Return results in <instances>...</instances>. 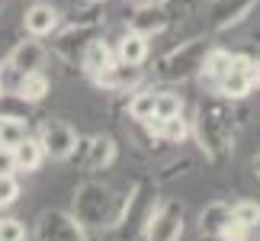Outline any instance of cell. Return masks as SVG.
<instances>
[{
    "mask_svg": "<svg viewBox=\"0 0 260 241\" xmlns=\"http://www.w3.org/2000/svg\"><path fill=\"white\" fill-rule=\"evenodd\" d=\"M251 68H254L251 52H235L232 68H228L225 77L215 80L212 94L222 97V100H228V103H238V100L251 97V90H254V74H251Z\"/></svg>",
    "mask_w": 260,
    "mask_h": 241,
    "instance_id": "cell-6",
    "label": "cell"
},
{
    "mask_svg": "<svg viewBox=\"0 0 260 241\" xmlns=\"http://www.w3.org/2000/svg\"><path fill=\"white\" fill-rule=\"evenodd\" d=\"M183 222H186V209L177 199H161L151 216L145 222V238L148 241H180L183 235Z\"/></svg>",
    "mask_w": 260,
    "mask_h": 241,
    "instance_id": "cell-5",
    "label": "cell"
},
{
    "mask_svg": "<svg viewBox=\"0 0 260 241\" xmlns=\"http://www.w3.org/2000/svg\"><path fill=\"white\" fill-rule=\"evenodd\" d=\"M148 55H151V39L132 33V29H125V33L119 36V42H116V58H119V62L142 68L148 62Z\"/></svg>",
    "mask_w": 260,
    "mask_h": 241,
    "instance_id": "cell-15",
    "label": "cell"
},
{
    "mask_svg": "<svg viewBox=\"0 0 260 241\" xmlns=\"http://www.w3.org/2000/svg\"><path fill=\"white\" fill-rule=\"evenodd\" d=\"M260 4V0H209L206 13H203V26L206 33H225V29L238 26L241 19L251 16V10Z\"/></svg>",
    "mask_w": 260,
    "mask_h": 241,
    "instance_id": "cell-7",
    "label": "cell"
},
{
    "mask_svg": "<svg viewBox=\"0 0 260 241\" xmlns=\"http://www.w3.org/2000/svg\"><path fill=\"white\" fill-rule=\"evenodd\" d=\"M232 219L254 232V228H260V203H254V199H238L232 206Z\"/></svg>",
    "mask_w": 260,
    "mask_h": 241,
    "instance_id": "cell-24",
    "label": "cell"
},
{
    "mask_svg": "<svg viewBox=\"0 0 260 241\" xmlns=\"http://www.w3.org/2000/svg\"><path fill=\"white\" fill-rule=\"evenodd\" d=\"M0 94H7V90H4V84H0Z\"/></svg>",
    "mask_w": 260,
    "mask_h": 241,
    "instance_id": "cell-34",
    "label": "cell"
},
{
    "mask_svg": "<svg viewBox=\"0 0 260 241\" xmlns=\"http://www.w3.org/2000/svg\"><path fill=\"white\" fill-rule=\"evenodd\" d=\"M4 62L13 68L16 74H32V71H42L45 62H48V45L42 39H32V36H19L10 52L4 55Z\"/></svg>",
    "mask_w": 260,
    "mask_h": 241,
    "instance_id": "cell-10",
    "label": "cell"
},
{
    "mask_svg": "<svg viewBox=\"0 0 260 241\" xmlns=\"http://www.w3.org/2000/svg\"><path fill=\"white\" fill-rule=\"evenodd\" d=\"M103 36V26H93V23H68L64 29H58L52 36V48L48 55H55L64 68H77L81 71V55L84 48L93 42V39Z\"/></svg>",
    "mask_w": 260,
    "mask_h": 241,
    "instance_id": "cell-4",
    "label": "cell"
},
{
    "mask_svg": "<svg viewBox=\"0 0 260 241\" xmlns=\"http://www.w3.org/2000/svg\"><path fill=\"white\" fill-rule=\"evenodd\" d=\"M29 135V119H0V145L16 148Z\"/></svg>",
    "mask_w": 260,
    "mask_h": 241,
    "instance_id": "cell-23",
    "label": "cell"
},
{
    "mask_svg": "<svg viewBox=\"0 0 260 241\" xmlns=\"http://www.w3.org/2000/svg\"><path fill=\"white\" fill-rule=\"evenodd\" d=\"M39 145H42L45 158L52 161H68L77 148V132L64 119H45L42 129H39Z\"/></svg>",
    "mask_w": 260,
    "mask_h": 241,
    "instance_id": "cell-9",
    "label": "cell"
},
{
    "mask_svg": "<svg viewBox=\"0 0 260 241\" xmlns=\"http://www.w3.org/2000/svg\"><path fill=\"white\" fill-rule=\"evenodd\" d=\"M109 62H116V48L109 45L103 36H100V39H93V42L84 48V55H81V74L93 77V74L103 71Z\"/></svg>",
    "mask_w": 260,
    "mask_h": 241,
    "instance_id": "cell-16",
    "label": "cell"
},
{
    "mask_svg": "<svg viewBox=\"0 0 260 241\" xmlns=\"http://www.w3.org/2000/svg\"><path fill=\"white\" fill-rule=\"evenodd\" d=\"M100 90H106V94H132L135 87H142L145 80V71L138 65H125V62H109L100 74L90 77Z\"/></svg>",
    "mask_w": 260,
    "mask_h": 241,
    "instance_id": "cell-12",
    "label": "cell"
},
{
    "mask_svg": "<svg viewBox=\"0 0 260 241\" xmlns=\"http://www.w3.org/2000/svg\"><path fill=\"white\" fill-rule=\"evenodd\" d=\"M29 106L23 97H16V94H0V119H29Z\"/></svg>",
    "mask_w": 260,
    "mask_h": 241,
    "instance_id": "cell-25",
    "label": "cell"
},
{
    "mask_svg": "<svg viewBox=\"0 0 260 241\" xmlns=\"http://www.w3.org/2000/svg\"><path fill=\"white\" fill-rule=\"evenodd\" d=\"M251 167H254V174H257V177H260V152H257V155H254V158H251Z\"/></svg>",
    "mask_w": 260,
    "mask_h": 241,
    "instance_id": "cell-31",
    "label": "cell"
},
{
    "mask_svg": "<svg viewBox=\"0 0 260 241\" xmlns=\"http://www.w3.org/2000/svg\"><path fill=\"white\" fill-rule=\"evenodd\" d=\"M16 196H19V180H16V174H0V209L13 206Z\"/></svg>",
    "mask_w": 260,
    "mask_h": 241,
    "instance_id": "cell-26",
    "label": "cell"
},
{
    "mask_svg": "<svg viewBox=\"0 0 260 241\" xmlns=\"http://www.w3.org/2000/svg\"><path fill=\"white\" fill-rule=\"evenodd\" d=\"M13 161H16V170H23V174H32V170L42 167L45 152H42V145H39V138L26 135L23 142L13 148Z\"/></svg>",
    "mask_w": 260,
    "mask_h": 241,
    "instance_id": "cell-21",
    "label": "cell"
},
{
    "mask_svg": "<svg viewBox=\"0 0 260 241\" xmlns=\"http://www.w3.org/2000/svg\"><path fill=\"white\" fill-rule=\"evenodd\" d=\"M0 241H26V225L19 219H0Z\"/></svg>",
    "mask_w": 260,
    "mask_h": 241,
    "instance_id": "cell-27",
    "label": "cell"
},
{
    "mask_svg": "<svg viewBox=\"0 0 260 241\" xmlns=\"http://www.w3.org/2000/svg\"><path fill=\"white\" fill-rule=\"evenodd\" d=\"M4 10H7V4H4V0H0V13H4Z\"/></svg>",
    "mask_w": 260,
    "mask_h": 241,
    "instance_id": "cell-33",
    "label": "cell"
},
{
    "mask_svg": "<svg viewBox=\"0 0 260 241\" xmlns=\"http://www.w3.org/2000/svg\"><path fill=\"white\" fill-rule=\"evenodd\" d=\"M74 161H81L84 170H106L116 161V142L113 135H90V138H77L74 148Z\"/></svg>",
    "mask_w": 260,
    "mask_h": 241,
    "instance_id": "cell-14",
    "label": "cell"
},
{
    "mask_svg": "<svg viewBox=\"0 0 260 241\" xmlns=\"http://www.w3.org/2000/svg\"><path fill=\"white\" fill-rule=\"evenodd\" d=\"M171 23L174 19H171V13H167L164 4H135L132 13L125 16V26L132 29V33L145 36V39H154V36L167 33Z\"/></svg>",
    "mask_w": 260,
    "mask_h": 241,
    "instance_id": "cell-13",
    "label": "cell"
},
{
    "mask_svg": "<svg viewBox=\"0 0 260 241\" xmlns=\"http://www.w3.org/2000/svg\"><path fill=\"white\" fill-rule=\"evenodd\" d=\"M228 222H232V206L222 203V199H215V203H209L203 209V216H199V235L218 241V235L225 232Z\"/></svg>",
    "mask_w": 260,
    "mask_h": 241,
    "instance_id": "cell-17",
    "label": "cell"
},
{
    "mask_svg": "<svg viewBox=\"0 0 260 241\" xmlns=\"http://www.w3.org/2000/svg\"><path fill=\"white\" fill-rule=\"evenodd\" d=\"M13 94H16V97H23L29 106H36V103H42V100H45L48 94H52V80H48V74H45V71L23 74Z\"/></svg>",
    "mask_w": 260,
    "mask_h": 241,
    "instance_id": "cell-19",
    "label": "cell"
},
{
    "mask_svg": "<svg viewBox=\"0 0 260 241\" xmlns=\"http://www.w3.org/2000/svg\"><path fill=\"white\" fill-rule=\"evenodd\" d=\"M61 19L64 13L58 10L52 0H36L23 10V36H32V39H52L58 29H61Z\"/></svg>",
    "mask_w": 260,
    "mask_h": 241,
    "instance_id": "cell-8",
    "label": "cell"
},
{
    "mask_svg": "<svg viewBox=\"0 0 260 241\" xmlns=\"http://www.w3.org/2000/svg\"><path fill=\"white\" fill-rule=\"evenodd\" d=\"M251 74H254V87H260V55L254 58V68H251Z\"/></svg>",
    "mask_w": 260,
    "mask_h": 241,
    "instance_id": "cell-30",
    "label": "cell"
},
{
    "mask_svg": "<svg viewBox=\"0 0 260 241\" xmlns=\"http://www.w3.org/2000/svg\"><path fill=\"white\" fill-rule=\"evenodd\" d=\"M247 238H251V228H244L241 222H235V219L225 225V232L218 235V241H247Z\"/></svg>",
    "mask_w": 260,
    "mask_h": 241,
    "instance_id": "cell-28",
    "label": "cell"
},
{
    "mask_svg": "<svg viewBox=\"0 0 260 241\" xmlns=\"http://www.w3.org/2000/svg\"><path fill=\"white\" fill-rule=\"evenodd\" d=\"M212 48V39L206 36H193L186 42L174 45L171 52H164L154 62V77L164 80V84H183L189 77H199V68H203L206 52Z\"/></svg>",
    "mask_w": 260,
    "mask_h": 241,
    "instance_id": "cell-3",
    "label": "cell"
},
{
    "mask_svg": "<svg viewBox=\"0 0 260 241\" xmlns=\"http://www.w3.org/2000/svg\"><path fill=\"white\" fill-rule=\"evenodd\" d=\"M128 196H116L113 187L100 184V180H84L81 187L74 190V219L84 228H116L125 216Z\"/></svg>",
    "mask_w": 260,
    "mask_h": 241,
    "instance_id": "cell-2",
    "label": "cell"
},
{
    "mask_svg": "<svg viewBox=\"0 0 260 241\" xmlns=\"http://www.w3.org/2000/svg\"><path fill=\"white\" fill-rule=\"evenodd\" d=\"M232 129H235V113L228 106V100H203L196 106V116L189 123V132L196 135V145L203 148V155L209 161H225V155L232 152Z\"/></svg>",
    "mask_w": 260,
    "mask_h": 241,
    "instance_id": "cell-1",
    "label": "cell"
},
{
    "mask_svg": "<svg viewBox=\"0 0 260 241\" xmlns=\"http://www.w3.org/2000/svg\"><path fill=\"white\" fill-rule=\"evenodd\" d=\"M135 4H138V0H135Z\"/></svg>",
    "mask_w": 260,
    "mask_h": 241,
    "instance_id": "cell-35",
    "label": "cell"
},
{
    "mask_svg": "<svg viewBox=\"0 0 260 241\" xmlns=\"http://www.w3.org/2000/svg\"><path fill=\"white\" fill-rule=\"evenodd\" d=\"M0 174H16L13 148H4V145H0Z\"/></svg>",
    "mask_w": 260,
    "mask_h": 241,
    "instance_id": "cell-29",
    "label": "cell"
},
{
    "mask_svg": "<svg viewBox=\"0 0 260 241\" xmlns=\"http://www.w3.org/2000/svg\"><path fill=\"white\" fill-rule=\"evenodd\" d=\"M232 62H235V52H232V48H218V45H212V48L206 52V58H203L199 77H203L209 87H215V80L228 74V68H232Z\"/></svg>",
    "mask_w": 260,
    "mask_h": 241,
    "instance_id": "cell-18",
    "label": "cell"
},
{
    "mask_svg": "<svg viewBox=\"0 0 260 241\" xmlns=\"http://www.w3.org/2000/svg\"><path fill=\"white\" fill-rule=\"evenodd\" d=\"M138 4H164V0H138Z\"/></svg>",
    "mask_w": 260,
    "mask_h": 241,
    "instance_id": "cell-32",
    "label": "cell"
},
{
    "mask_svg": "<svg viewBox=\"0 0 260 241\" xmlns=\"http://www.w3.org/2000/svg\"><path fill=\"white\" fill-rule=\"evenodd\" d=\"M125 113L135 126H145L148 119H154V87H135L125 103Z\"/></svg>",
    "mask_w": 260,
    "mask_h": 241,
    "instance_id": "cell-20",
    "label": "cell"
},
{
    "mask_svg": "<svg viewBox=\"0 0 260 241\" xmlns=\"http://www.w3.org/2000/svg\"><path fill=\"white\" fill-rule=\"evenodd\" d=\"M183 113V97L174 90H154V116L157 119H171Z\"/></svg>",
    "mask_w": 260,
    "mask_h": 241,
    "instance_id": "cell-22",
    "label": "cell"
},
{
    "mask_svg": "<svg viewBox=\"0 0 260 241\" xmlns=\"http://www.w3.org/2000/svg\"><path fill=\"white\" fill-rule=\"evenodd\" d=\"M36 241H87V228L71 213H42L36 225Z\"/></svg>",
    "mask_w": 260,
    "mask_h": 241,
    "instance_id": "cell-11",
    "label": "cell"
}]
</instances>
